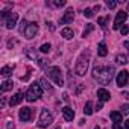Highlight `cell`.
<instances>
[{"instance_id": "6da1fadb", "label": "cell", "mask_w": 129, "mask_h": 129, "mask_svg": "<svg viewBox=\"0 0 129 129\" xmlns=\"http://www.w3.org/2000/svg\"><path fill=\"white\" fill-rule=\"evenodd\" d=\"M93 76L94 79H97V82H100L102 85H106L112 81L114 76V67H94L93 70Z\"/></svg>"}, {"instance_id": "7a4b0ae2", "label": "cell", "mask_w": 129, "mask_h": 129, "mask_svg": "<svg viewBox=\"0 0 129 129\" xmlns=\"http://www.w3.org/2000/svg\"><path fill=\"white\" fill-rule=\"evenodd\" d=\"M88 66H90V52L87 50V53L84 52L79 58H78V62H76V67H75V72L78 76H84L88 70Z\"/></svg>"}, {"instance_id": "3957f363", "label": "cell", "mask_w": 129, "mask_h": 129, "mask_svg": "<svg viewBox=\"0 0 129 129\" xmlns=\"http://www.w3.org/2000/svg\"><path fill=\"white\" fill-rule=\"evenodd\" d=\"M41 94H43V88H41V85H38V84H32V85L29 87V90L26 91V99H27L29 102H35L37 99L41 97Z\"/></svg>"}, {"instance_id": "277c9868", "label": "cell", "mask_w": 129, "mask_h": 129, "mask_svg": "<svg viewBox=\"0 0 129 129\" xmlns=\"http://www.w3.org/2000/svg\"><path fill=\"white\" fill-rule=\"evenodd\" d=\"M47 75H49L50 79H53V82H55L56 85H59V87L64 85V78H62V73H61V69H59V67H52V69H49Z\"/></svg>"}, {"instance_id": "5b68a950", "label": "cell", "mask_w": 129, "mask_h": 129, "mask_svg": "<svg viewBox=\"0 0 129 129\" xmlns=\"http://www.w3.org/2000/svg\"><path fill=\"white\" fill-rule=\"evenodd\" d=\"M52 120H53L52 114H50L47 109H43L41 114H40V118H38V126H40V127H47V126L52 123Z\"/></svg>"}, {"instance_id": "8992f818", "label": "cell", "mask_w": 129, "mask_h": 129, "mask_svg": "<svg viewBox=\"0 0 129 129\" xmlns=\"http://www.w3.org/2000/svg\"><path fill=\"white\" fill-rule=\"evenodd\" d=\"M126 18H127V14L124 12V11H120V12H117V15H115V20H114V29H121V24L126 21Z\"/></svg>"}, {"instance_id": "52a82bcc", "label": "cell", "mask_w": 129, "mask_h": 129, "mask_svg": "<svg viewBox=\"0 0 129 129\" xmlns=\"http://www.w3.org/2000/svg\"><path fill=\"white\" fill-rule=\"evenodd\" d=\"M37 34H38V24L37 23H29L27 27H26V30H24V37L27 40H32Z\"/></svg>"}, {"instance_id": "ba28073f", "label": "cell", "mask_w": 129, "mask_h": 129, "mask_svg": "<svg viewBox=\"0 0 129 129\" xmlns=\"http://www.w3.org/2000/svg\"><path fill=\"white\" fill-rule=\"evenodd\" d=\"M73 18H75V11H73V8H69V9L66 11V14L61 17L59 23H61V24H67V23H72Z\"/></svg>"}, {"instance_id": "9c48e42d", "label": "cell", "mask_w": 129, "mask_h": 129, "mask_svg": "<svg viewBox=\"0 0 129 129\" xmlns=\"http://www.w3.org/2000/svg\"><path fill=\"white\" fill-rule=\"evenodd\" d=\"M117 85L118 87H124L126 84H127V81H129V73L126 72V70H121L118 75H117Z\"/></svg>"}, {"instance_id": "30bf717a", "label": "cell", "mask_w": 129, "mask_h": 129, "mask_svg": "<svg viewBox=\"0 0 129 129\" xmlns=\"http://www.w3.org/2000/svg\"><path fill=\"white\" fill-rule=\"evenodd\" d=\"M17 20H18V14L17 12H11L9 15H8V18H6V27L8 29H14L15 27V24H17Z\"/></svg>"}, {"instance_id": "8fae6325", "label": "cell", "mask_w": 129, "mask_h": 129, "mask_svg": "<svg viewBox=\"0 0 129 129\" xmlns=\"http://www.w3.org/2000/svg\"><path fill=\"white\" fill-rule=\"evenodd\" d=\"M18 115H20V120H21V121H29V120L32 118V109L27 108V106H24V108L20 109Z\"/></svg>"}, {"instance_id": "7c38bea8", "label": "cell", "mask_w": 129, "mask_h": 129, "mask_svg": "<svg viewBox=\"0 0 129 129\" xmlns=\"http://www.w3.org/2000/svg\"><path fill=\"white\" fill-rule=\"evenodd\" d=\"M97 97H99V100H100V103H102V102H108V100L111 99V94H109L108 90L99 88V90H97Z\"/></svg>"}, {"instance_id": "4fadbf2b", "label": "cell", "mask_w": 129, "mask_h": 129, "mask_svg": "<svg viewBox=\"0 0 129 129\" xmlns=\"http://www.w3.org/2000/svg\"><path fill=\"white\" fill-rule=\"evenodd\" d=\"M62 115H64V118H66L67 121H73V118H75V111H73L70 106H64V108H62Z\"/></svg>"}, {"instance_id": "5bb4252c", "label": "cell", "mask_w": 129, "mask_h": 129, "mask_svg": "<svg viewBox=\"0 0 129 129\" xmlns=\"http://www.w3.org/2000/svg\"><path fill=\"white\" fill-rule=\"evenodd\" d=\"M23 99H24V97H23V93H21V91H18V93H15V94L11 97L9 103H11V106H15V105H18Z\"/></svg>"}, {"instance_id": "9a60e30c", "label": "cell", "mask_w": 129, "mask_h": 129, "mask_svg": "<svg viewBox=\"0 0 129 129\" xmlns=\"http://www.w3.org/2000/svg\"><path fill=\"white\" fill-rule=\"evenodd\" d=\"M12 70H14V66H5L0 73H2V76H3V78H9V76L12 75Z\"/></svg>"}, {"instance_id": "2e32d148", "label": "cell", "mask_w": 129, "mask_h": 129, "mask_svg": "<svg viewBox=\"0 0 129 129\" xmlns=\"http://www.w3.org/2000/svg\"><path fill=\"white\" fill-rule=\"evenodd\" d=\"M40 84H41V87H43L46 91H50V93L53 91V87L50 85V82H49L46 78H41V79H40Z\"/></svg>"}, {"instance_id": "e0dca14e", "label": "cell", "mask_w": 129, "mask_h": 129, "mask_svg": "<svg viewBox=\"0 0 129 129\" xmlns=\"http://www.w3.org/2000/svg\"><path fill=\"white\" fill-rule=\"evenodd\" d=\"M109 117L112 118V121H114V123H120V121H121V118H123V114H121V112H118V111H112V112L109 114Z\"/></svg>"}, {"instance_id": "ac0fdd59", "label": "cell", "mask_w": 129, "mask_h": 129, "mask_svg": "<svg viewBox=\"0 0 129 129\" xmlns=\"http://www.w3.org/2000/svg\"><path fill=\"white\" fill-rule=\"evenodd\" d=\"M12 87H14L12 81H5V82L2 84V87H0V91H2V93H5V91H9V90H12Z\"/></svg>"}, {"instance_id": "d6986e66", "label": "cell", "mask_w": 129, "mask_h": 129, "mask_svg": "<svg viewBox=\"0 0 129 129\" xmlns=\"http://www.w3.org/2000/svg\"><path fill=\"white\" fill-rule=\"evenodd\" d=\"M61 35L66 38V40H70V38H73V30H72L70 27H64V29L61 30Z\"/></svg>"}, {"instance_id": "ffe728a7", "label": "cell", "mask_w": 129, "mask_h": 129, "mask_svg": "<svg viewBox=\"0 0 129 129\" xmlns=\"http://www.w3.org/2000/svg\"><path fill=\"white\" fill-rule=\"evenodd\" d=\"M93 111H94V109H93V102L90 100V102H87V103H85V108H84V112H85L87 115H91V114H93Z\"/></svg>"}, {"instance_id": "44dd1931", "label": "cell", "mask_w": 129, "mask_h": 129, "mask_svg": "<svg viewBox=\"0 0 129 129\" xmlns=\"http://www.w3.org/2000/svg\"><path fill=\"white\" fill-rule=\"evenodd\" d=\"M106 53H108L106 44H105V43H100V44H99V56H106Z\"/></svg>"}, {"instance_id": "7402d4cb", "label": "cell", "mask_w": 129, "mask_h": 129, "mask_svg": "<svg viewBox=\"0 0 129 129\" xmlns=\"http://www.w3.org/2000/svg\"><path fill=\"white\" fill-rule=\"evenodd\" d=\"M93 30H94V24H91V23H88V24H87V27L84 29V32H82V35H84V37H88V34H90V32H93Z\"/></svg>"}, {"instance_id": "603a6c76", "label": "cell", "mask_w": 129, "mask_h": 129, "mask_svg": "<svg viewBox=\"0 0 129 129\" xmlns=\"http://www.w3.org/2000/svg\"><path fill=\"white\" fill-rule=\"evenodd\" d=\"M117 62L118 64H126L127 62V58H126V55H117Z\"/></svg>"}, {"instance_id": "cb8c5ba5", "label": "cell", "mask_w": 129, "mask_h": 129, "mask_svg": "<svg viewBox=\"0 0 129 129\" xmlns=\"http://www.w3.org/2000/svg\"><path fill=\"white\" fill-rule=\"evenodd\" d=\"M50 49H52V47H50V44H49V43H46V44H43V46L40 47V50H41L43 53H49V52H50Z\"/></svg>"}, {"instance_id": "d4e9b609", "label": "cell", "mask_w": 129, "mask_h": 129, "mask_svg": "<svg viewBox=\"0 0 129 129\" xmlns=\"http://www.w3.org/2000/svg\"><path fill=\"white\" fill-rule=\"evenodd\" d=\"M84 15H85L87 18H93V17H94V12H93V9H90V8H87V9L84 11Z\"/></svg>"}, {"instance_id": "484cf974", "label": "cell", "mask_w": 129, "mask_h": 129, "mask_svg": "<svg viewBox=\"0 0 129 129\" xmlns=\"http://www.w3.org/2000/svg\"><path fill=\"white\" fill-rule=\"evenodd\" d=\"M108 18H109V17H108ZM108 18H103V17H99V20H97V21H99V24H100V27H103V29L106 27V24H105V23H106V20H108Z\"/></svg>"}, {"instance_id": "4316f807", "label": "cell", "mask_w": 129, "mask_h": 129, "mask_svg": "<svg viewBox=\"0 0 129 129\" xmlns=\"http://www.w3.org/2000/svg\"><path fill=\"white\" fill-rule=\"evenodd\" d=\"M106 6H108L109 9H114V8L117 6V2H112V0H108V2H106Z\"/></svg>"}, {"instance_id": "83f0119b", "label": "cell", "mask_w": 129, "mask_h": 129, "mask_svg": "<svg viewBox=\"0 0 129 129\" xmlns=\"http://www.w3.org/2000/svg\"><path fill=\"white\" fill-rule=\"evenodd\" d=\"M120 32H121V35H127L129 34V26H121Z\"/></svg>"}, {"instance_id": "f1b7e54d", "label": "cell", "mask_w": 129, "mask_h": 129, "mask_svg": "<svg viewBox=\"0 0 129 129\" xmlns=\"http://www.w3.org/2000/svg\"><path fill=\"white\" fill-rule=\"evenodd\" d=\"M53 5L55 6H64V5H66V0H55Z\"/></svg>"}, {"instance_id": "f546056e", "label": "cell", "mask_w": 129, "mask_h": 129, "mask_svg": "<svg viewBox=\"0 0 129 129\" xmlns=\"http://www.w3.org/2000/svg\"><path fill=\"white\" fill-rule=\"evenodd\" d=\"M121 114H129V105L127 103L121 106Z\"/></svg>"}, {"instance_id": "4dcf8cb0", "label": "cell", "mask_w": 129, "mask_h": 129, "mask_svg": "<svg viewBox=\"0 0 129 129\" xmlns=\"http://www.w3.org/2000/svg\"><path fill=\"white\" fill-rule=\"evenodd\" d=\"M112 129H124V127L121 126V123H114L112 124Z\"/></svg>"}, {"instance_id": "1f68e13d", "label": "cell", "mask_w": 129, "mask_h": 129, "mask_svg": "<svg viewBox=\"0 0 129 129\" xmlns=\"http://www.w3.org/2000/svg\"><path fill=\"white\" fill-rule=\"evenodd\" d=\"M47 27H49L50 30H55V26H53V23H50V21L47 23Z\"/></svg>"}, {"instance_id": "d6a6232c", "label": "cell", "mask_w": 129, "mask_h": 129, "mask_svg": "<svg viewBox=\"0 0 129 129\" xmlns=\"http://www.w3.org/2000/svg\"><path fill=\"white\" fill-rule=\"evenodd\" d=\"M64 100H66V102H69V100H70V99H69V94H67V93L64 94Z\"/></svg>"}, {"instance_id": "836d02e7", "label": "cell", "mask_w": 129, "mask_h": 129, "mask_svg": "<svg viewBox=\"0 0 129 129\" xmlns=\"http://www.w3.org/2000/svg\"><path fill=\"white\" fill-rule=\"evenodd\" d=\"M82 88H84V85H82V84H81V87H79V88H78V91H76V93H78V94H79V93H81V91H82Z\"/></svg>"}, {"instance_id": "e575fe53", "label": "cell", "mask_w": 129, "mask_h": 129, "mask_svg": "<svg viewBox=\"0 0 129 129\" xmlns=\"http://www.w3.org/2000/svg\"><path fill=\"white\" fill-rule=\"evenodd\" d=\"M124 126H126V129H129V120H126V121H124Z\"/></svg>"}, {"instance_id": "d590c367", "label": "cell", "mask_w": 129, "mask_h": 129, "mask_svg": "<svg viewBox=\"0 0 129 129\" xmlns=\"http://www.w3.org/2000/svg\"><path fill=\"white\" fill-rule=\"evenodd\" d=\"M123 97H126V99H129V93H123Z\"/></svg>"}, {"instance_id": "8d00e7d4", "label": "cell", "mask_w": 129, "mask_h": 129, "mask_svg": "<svg viewBox=\"0 0 129 129\" xmlns=\"http://www.w3.org/2000/svg\"><path fill=\"white\" fill-rule=\"evenodd\" d=\"M124 47H127V49H129V41H126V43H124Z\"/></svg>"}, {"instance_id": "74e56055", "label": "cell", "mask_w": 129, "mask_h": 129, "mask_svg": "<svg viewBox=\"0 0 129 129\" xmlns=\"http://www.w3.org/2000/svg\"><path fill=\"white\" fill-rule=\"evenodd\" d=\"M94 129H100V127H99V126H96V127H94Z\"/></svg>"}, {"instance_id": "f35d334b", "label": "cell", "mask_w": 129, "mask_h": 129, "mask_svg": "<svg viewBox=\"0 0 129 129\" xmlns=\"http://www.w3.org/2000/svg\"><path fill=\"white\" fill-rule=\"evenodd\" d=\"M127 9H129V3H127Z\"/></svg>"}]
</instances>
